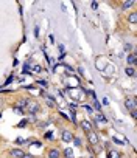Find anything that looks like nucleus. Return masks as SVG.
<instances>
[{"label": "nucleus", "instance_id": "f257e3e1", "mask_svg": "<svg viewBox=\"0 0 137 158\" xmlns=\"http://www.w3.org/2000/svg\"><path fill=\"white\" fill-rule=\"evenodd\" d=\"M25 109H26V112H28L30 115H36L37 112H39L41 107H39V102H37V101L28 99V102H26V107H25Z\"/></svg>", "mask_w": 137, "mask_h": 158}, {"label": "nucleus", "instance_id": "f03ea898", "mask_svg": "<svg viewBox=\"0 0 137 158\" xmlns=\"http://www.w3.org/2000/svg\"><path fill=\"white\" fill-rule=\"evenodd\" d=\"M86 135H87V141H89L92 146H95V144H98V143H100V140H98V135L95 133L94 130H92V132H89V133H86Z\"/></svg>", "mask_w": 137, "mask_h": 158}, {"label": "nucleus", "instance_id": "7ed1b4c3", "mask_svg": "<svg viewBox=\"0 0 137 158\" xmlns=\"http://www.w3.org/2000/svg\"><path fill=\"white\" fill-rule=\"evenodd\" d=\"M125 106H126V109H129L131 112H136V109H137V101H136L134 98L126 99V101H125Z\"/></svg>", "mask_w": 137, "mask_h": 158}, {"label": "nucleus", "instance_id": "20e7f679", "mask_svg": "<svg viewBox=\"0 0 137 158\" xmlns=\"http://www.w3.org/2000/svg\"><path fill=\"white\" fill-rule=\"evenodd\" d=\"M61 136H62V141H66V143H68V141L73 140V133H72L70 130H62Z\"/></svg>", "mask_w": 137, "mask_h": 158}, {"label": "nucleus", "instance_id": "39448f33", "mask_svg": "<svg viewBox=\"0 0 137 158\" xmlns=\"http://www.w3.org/2000/svg\"><path fill=\"white\" fill-rule=\"evenodd\" d=\"M9 153H11V157H13V158H24V155H25V152L22 149H13Z\"/></svg>", "mask_w": 137, "mask_h": 158}, {"label": "nucleus", "instance_id": "423d86ee", "mask_svg": "<svg viewBox=\"0 0 137 158\" xmlns=\"http://www.w3.org/2000/svg\"><path fill=\"white\" fill-rule=\"evenodd\" d=\"M81 127H83V130H84L86 133H89V132H92V122L90 121H81Z\"/></svg>", "mask_w": 137, "mask_h": 158}, {"label": "nucleus", "instance_id": "0eeeda50", "mask_svg": "<svg viewBox=\"0 0 137 158\" xmlns=\"http://www.w3.org/2000/svg\"><path fill=\"white\" fill-rule=\"evenodd\" d=\"M42 96L45 98V101H47V106H48V107H56V101H55V98L48 96L47 93H42Z\"/></svg>", "mask_w": 137, "mask_h": 158}, {"label": "nucleus", "instance_id": "6e6552de", "mask_svg": "<svg viewBox=\"0 0 137 158\" xmlns=\"http://www.w3.org/2000/svg\"><path fill=\"white\" fill-rule=\"evenodd\" d=\"M136 61H137V56H136V53H131V54H129V56L126 57V62H128L129 65H131V67H132V65L136 64Z\"/></svg>", "mask_w": 137, "mask_h": 158}, {"label": "nucleus", "instance_id": "1a4fd4ad", "mask_svg": "<svg viewBox=\"0 0 137 158\" xmlns=\"http://www.w3.org/2000/svg\"><path fill=\"white\" fill-rule=\"evenodd\" d=\"M48 158H59V150L58 149H50L48 150Z\"/></svg>", "mask_w": 137, "mask_h": 158}, {"label": "nucleus", "instance_id": "9d476101", "mask_svg": "<svg viewBox=\"0 0 137 158\" xmlns=\"http://www.w3.org/2000/svg\"><path fill=\"white\" fill-rule=\"evenodd\" d=\"M125 73H126V76H131V78H134V76H136L134 67H126V68H125Z\"/></svg>", "mask_w": 137, "mask_h": 158}, {"label": "nucleus", "instance_id": "9b49d317", "mask_svg": "<svg viewBox=\"0 0 137 158\" xmlns=\"http://www.w3.org/2000/svg\"><path fill=\"white\" fill-rule=\"evenodd\" d=\"M134 2H136V0H126V2H123V3H121V8H123V9L131 8V6L134 5Z\"/></svg>", "mask_w": 137, "mask_h": 158}, {"label": "nucleus", "instance_id": "f8f14e48", "mask_svg": "<svg viewBox=\"0 0 137 158\" xmlns=\"http://www.w3.org/2000/svg\"><path fill=\"white\" fill-rule=\"evenodd\" d=\"M128 22H129V24H137V13H131V14H129Z\"/></svg>", "mask_w": 137, "mask_h": 158}, {"label": "nucleus", "instance_id": "ddd939ff", "mask_svg": "<svg viewBox=\"0 0 137 158\" xmlns=\"http://www.w3.org/2000/svg\"><path fill=\"white\" fill-rule=\"evenodd\" d=\"M26 102H28V99H19V101H17V104H16V107L25 109V107H26Z\"/></svg>", "mask_w": 137, "mask_h": 158}, {"label": "nucleus", "instance_id": "4468645a", "mask_svg": "<svg viewBox=\"0 0 137 158\" xmlns=\"http://www.w3.org/2000/svg\"><path fill=\"white\" fill-rule=\"evenodd\" d=\"M108 158H121V157H120V153L117 152V150H109Z\"/></svg>", "mask_w": 137, "mask_h": 158}, {"label": "nucleus", "instance_id": "2eb2a0df", "mask_svg": "<svg viewBox=\"0 0 137 158\" xmlns=\"http://www.w3.org/2000/svg\"><path fill=\"white\" fill-rule=\"evenodd\" d=\"M64 157H66V158H72V157H73L72 149H64Z\"/></svg>", "mask_w": 137, "mask_h": 158}, {"label": "nucleus", "instance_id": "dca6fc26", "mask_svg": "<svg viewBox=\"0 0 137 158\" xmlns=\"http://www.w3.org/2000/svg\"><path fill=\"white\" fill-rule=\"evenodd\" d=\"M13 112H14V113H17V115H24V109H20V107H16V106L13 107Z\"/></svg>", "mask_w": 137, "mask_h": 158}, {"label": "nucleus", "instance_id": "f3484780", "mask_svg": "<svg viewBox=\"0 0 137 158\" xmlns=\"http://www.w3.org/2000/svg\"><path fill=\"white\" fill-rule=\"evenodd\" d=\"M94 107H95V109H97V110H101V106H100V102H98V101H97V99H95V98H94Z\"/></svg>", "mask_w": 137, "mask_h": 158}, {"label": "nucleus", "instance_id": "a211bd4d", "mask_svg": "<svg viewBox=\"0 0 137 158\" xmlns=\"http://www.w3.org/2000/svg\"><path fill=\"white\" fill-rule=\"evenodd\" d=\"M97 122H106V118L103 116V115H98V116H97Z\"/></svg>", "mask_w": 137, "mask_h": 158}, {"label": "nucleus", "instance_id": "6ab92c4d", "mask_svg": "<svg viewBox=\"0 0 137 158\" xmlns=\"http://www.w3.org/2000/svg\"><path fill=\"white\" fill-rule=\"evenodd\" d=\"M72 141H73L75 146H81V140H79V138H75L73 136V140H72Z\"/></svg>", "mask_w": 137, "mask_h": 158}, {"label": "nucleus", "instance_id": "aec40b11", "mask_svg": "<svg viewBox=\"0 0 137 158\" xmlns=\"http://www.w3.org/2000/svg\"><path fill=\"white\" fill-rule=\"evenodd\" d=\"M84 109H86L87 112H89V113H94V109L89 106V104H84Z\"/></svg>", "mask_w": 137, "mask_h": 158}, {"label": "nucleus", "instance_id": "412c9836", "mask_svg": "<svg viewBox=\"0 0 137 158\" xmlns=\"http://www.w3.org/2000/svg\"><path fill=\"white\" fill-rule=\"evenodd\" d=\"M45 138H47V140H53V132H47L45 133Z\"/></svg>", "mask_w": 137, "mask_h": 158}, {"label": "nucleus", "instance_id": "4be33fe9", "mask_svg": "<svg viewBox=\"0 0 137 158\" xmlns=\"http://www.w3.org/2000/svg\"><path fill=\"white\" fill-rule=\"evenodd\" d=\"M26 122H28V121H26V119H24V121L19 122V126H17V127H25V126H26Z\"/></svg>", "mask_w": 137, "mask_h": 158}, {"label": "nucleus", "instance_id": "5701e85b", "mask_svg": "<svg viewBox=\"0 0 137 158\" xmlns=\"http://www.w3.org/2000/svg\"><path fill=\"white\" fill-rule=\"evenodd\" d=\"M33 70H34V71H36V73H39L41 70H42V68H41V65H36V67H34V68H33Z\"/></svg>", "mask_w": 137, "mask_h": 158}, {"label": "nucleus", "instance_id": "b1692460", "mask_svg": "<svg viewBox=\"0 0 137 158\" xmlns=\"http://www.w3.org/2000/svg\"><path fill=\"white\" fill-rule=\"evenodd\" d=\"M103 104H104V106H108V104H109V99L104 98V99H103Z\"/></svg>", "mask_w": 137, "mask_h": 158}, {"label": "nucleus", "instance_id": "393cba45", "mask_svg": "<svg viewBox=\"0 0 137 158\" xmlns=\"http://www.w3.org/2000/svg\"><path fill=\"white\" fill-rule=\"evenodd\" d=\"M48 39H50V42H52V44L55 42V37H53V34H50V36H48Z\"/></svg>", "mask_w": 137, "mask_h": 158}, {"label": "nucleus", "instance_id": "a878e982", "mask_svg": "<svg viewBox=\"0 0 137 158\" xmlns=\"http://www.w3.org/2000/svg\"><path fill=\"white\" fill-rule=\"evenodd\" d=\"M131 116H132V118H137V110H136V112H131Z\"/></svg>", "mask_w": 137, "mask_h": 158}, {"label": "nucleus", "instance_id": "bb28decb", "mask_svg": "<svg viewBox=\"0 0 137 158\" xmlns=\"http://www.w3.org/2000/svg\"><path fill=\"white\" fill-rule=\"evenodd\" d=\"M24 158H34V157H33V155H30V153H28V155L25 153V155H24Z\"/></svg>", "mask_w": 137, "mask_h": 158}]
</instances>
